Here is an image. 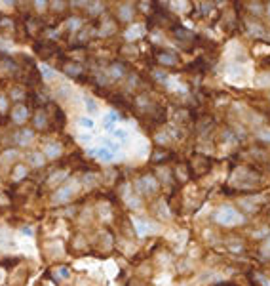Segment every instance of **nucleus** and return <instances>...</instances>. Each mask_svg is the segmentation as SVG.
<instances>
[{"label":"nucleus","instance_id":"obj_1","mask_svg":"<svg viewBox=\"0 0 270 286\" xmlns=\"http://www.w3.org/2000/svg\"><path fill=\"white\" fill-rule=\"evenodd\" d=\"M82 126H86V128H93V120H90V118H82Z\"/></svg>","mask_w":270,"mask_h":286}]
</instances>
